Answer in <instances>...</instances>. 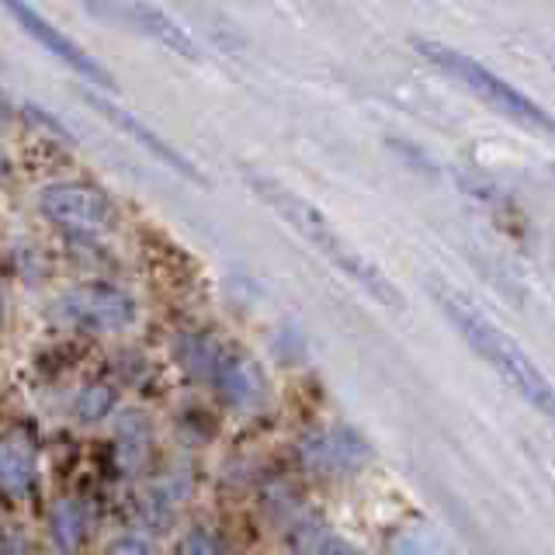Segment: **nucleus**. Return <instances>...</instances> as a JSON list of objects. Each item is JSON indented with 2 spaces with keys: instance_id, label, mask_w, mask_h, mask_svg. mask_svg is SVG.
<instances>
[{
  "instance_id": "f257e3e1",
  "label": "nucleus",
  "mask_w": 555,
  "mask_h": 555,
  "mask_svg": "<svg viewBox=\"0 0 555 555\" xmlns=\"http://www.w3.org/2000/svg\"><path fill=\"white\" fill-rule=\"evenodd\" d=\"M250 184L254 195L264 202L271 212L288 222L295 233H299L306 243H312V250L323 254L330 264L340 268L347 278H351L354 285H361L369 295H375V299L382 306H389V309H406V295L399 292L392 285V278L382 274L369 257H364L361 250H354L351 243H347L337 230H334V222H330L317 205H309L306 198L295 195L292 188L285 184H278L274 178H264V173H243Z\"/></svg>"
},
{
  "instance_id": "f03ea898",
  "label": "nucleus",
  "mask_w": 555,
  "mask_h": 555,
  "mask_svg": "<svg viewBox=\"0 0 555 555\" xmlns=\"http://www.w3.org/2000/svg\"><path fill=\"white\" fill-rule=\"evenodd\" d=\"M430 295H434V302L441 306L444 317L451 320V326H455L459 334H462V340L473 347V351L486 364H490V369L503 382H507V386L520 399H528L531 406L548 413V406H552L548 378L538 372V364L528 358L525 347L503 334V330L490 317H486V312H479L473 302H468L459 288H451V285H444V282H438V278H434V282H430Z\"/></svg>"
},
{
  "instance_id": "7ed1b4c3",
  "label": "nucleus",
  "mask_w": 555,
  "mask_h": 555,
  "mask_svg": "<svg viewBox=\"0 0 555 555\" xmlns=\"http://www.w3.org/2000/svg\"><path fill=\"white\" fill-rule=\"evenodd\" d=\"M413 46L430 66H438L441 74H448L451 80H459L465 91H473L476 98H482L493 112L507 115V118L520 121V126H528V129H548V115L542 112V104H534L528 94H520L514 83H507L500 74H493L490 66H482L473 56H465V52L451 49L444 42H434V39H413Z\"/></svg>"
},
{
  "instance_id": "20e7f679",
  "label": "nucleus",
  "mask_w": 555,
  "mask_h": 555,
  "mask_svg": "<svg viewBox=\"0 0 555 555\" xmlns=\"http://www.w3.org/2000/svg\"><path fill=\"white\" fill-rule=\"evenodd\" d=\"M39 208L49 222H56L66 233H104L115 225V208L108 202V195L83 181H56L42 188L39 195Z\"/></svg>"
},
{
  "instance_id": "39448f33",
  "label": "nucleus",
  "mask_w": 555,
  "mask_h": 555,
  "mask_svg": "<svg viewBox=\"0 0 555 555\" xmlns=\"http://www.w3.org/2000/svg\"><path fill=\"white\" fill-rule=\"evenodd\" d=\"M372 448L351 427H323L312 430L299 444V459L312 476H354L369 462Z\"/></svg>"
},
{
  "instance_id": "423d86ee",
  "label": "nucleus",
  "mask_w": 555,
  "mask_h": 555,
  "mask_svg": "<svg viewBox=\"0 0 555 555\" xmlns=\"http://www.w3.org/2000/svg\"><path fill=\"white\" fill-rule=\"evenodd\" d=\"M60 312L80 326L112 334V330H121L135 320V302L115 285L91 282V285H80L74 292H66L63 302H60Z\"/></svg>"
},
{
  "instance_id": "0eeeda50",
  "label": "nucleus",
  "mask_w": 555,
  "mask_h": 555,
  "mask_svg": "<svg viewBox=\"0 0 555 555\" xmlns=\"http://www.w3.org/2000/svg\"><path fill=\"white\" fill-rule=\"evenodd\" d=\"M8 11L17 17V22H22V28L31 35L35 42L46 46V49L52 52V56H60V60H63L69 69H74V74H80L87 83L115 87V77L108 74V69H104L83 46H77L74 39H66V35H63L60 28H52L39 11H31V8H25V4H11Z\"/></svg>"
},
{
  "instance_id": "6e6552de",
  "label": "nucleus",
  "mask_w": 555,
  "mask_h": 555,
  "mask_svg": "<svg viewBox=\"0 0 555 555\" xmlns=\"http://www.w3.org/2000/svg\"><path fill=\"white\" fill-rule=\"evenodd\" d=\"M83 101L91 104V108H98V115H104V118H108L115 129L129 132V135L135 139V143H139V146H146V150H150V153L156 156V160L170 164L173 170H178V173H184V178H191V181H202V173H198L195 167H191V160H188L184 153H178V150H173V146L167 143V139H160V135H156V132H153L150 126H143V121H139V118H132V115H129L126 108H118V104L104 101V98H98V94H83Z\"/></svg>"
},
{
  "instance_id": "1a4fd4ad",
  "label": "nucleus",
  "mask_w": 555,
  "mask_h": 555,
  "mask_svg": "<svg viewBox=\"0 0 555 555\" xmlns=\"http://www.w3.org/2000/svg\"><path fill=\"white\" fill-rule=\"evenodd\" d=\"M112 17H121V22H129L135 31L150 35L156 39L164 49L178 52V56H188V60H198V46L195 39L188 35V28H181L167 11L160 8H150V4H126V8H108Z\"/></svg>"
},
{
  "instance_id": "9d476101",
  "label": "nucleus",
  "mask_w": 555,
  "mask_h": 555,
  "mask_svg": "<svg viewBox=\"0 0 555 555\" xmlns=\"http://www.w3.org/2000/svg\"><path fill=\"white\" fill-rule=\"evenodd\" d=\"M212 382H216L219 396L230 406H250V403H257V399H260V392H264L260 372L254 369L247 358L233 354V351H219L216 369H212Z\"/></svg>"
},
{
  "instance_id": "9b49d317",
  "label": "nucleus",
  "mask_w": 555,
  "mask_h": 555,
  "mask_svg": "<svg viewBox=\"0 0 555 555\" xmlns=\"http://www.w3.org/2000/svg\"><path fill=\"white\" fill-rule=\"evenodd\" d=\"M382 555H465V552L455 548V542H448L438 528L413 525L406 531H399Z\"/></svg>"
},
{
  "instance_id": "f8f14e48",
  "label": "nucleus",
  "mask_w": 555,
  "mask_h": 555,
  "mask_svg": "<svg viewBox=\"0 0 555 555\" xmlns=\"http://www.w3.org/2000/svg\"><path fill=\"white\" fill-rule=\"evenodd\" d=\"M292 555H358V548L320 520H306L292 531Z\"/></svg>"
},
{
  "instance_id": "ddd939ff",
  "label": "nucleus",
  "mask_w": 555,
  "mask_h": 555,
  "mask_svg": "<svg viewBox=\"0 0 555 555\" xmlns=\"http://www.w3.org/2000/svg\"><path fill=\"white\" fill-rule=\"evenodd\" d=\"M35 479V455L25 441H0V490L25 493Z\"/></svg>"
},
{
  "instance_id": "4468645a",
  "label": "nucleus",
  "mask_w": 555,
  "mask_h": 555,
  "mask_svg": "<svg viewBox=\"0 0 555 555\" xmlns=\"http://www.w3.org/2000/svg\"><path fill=\"white\" fill-rule=\"evenodd\" d=\"M52 542H56L63 552H74L83 538V511L77 500H60L52 507Z\"/></svg>"
},
{
  "instance_id": "2eb2a0df",
  "label": "nucleus",
  "mask_w": 555,
  "mask_h": 555,
  "mask_svg": "<svg viewBox=\"0 0 555 555\" xmlns=\"http://www.w3.org/2000/svg\"><path fill=\"white\" fill-rule=\"evenodd\" d=\"M115 410V389L104 386V382H94V386L80 389V396L74 399V416L80 424H98Z\"/></svg>"
},
{
  "instance_id": "dca6fc26",
  "label": "nucleus",
  "mask_w": 555,
  "mask_h": 555,
  "mask_svg": "<svg viewBox=\"0 0 555 555\" xmlns=\"http://www.w3.org/2000/svg\"><path fill=\"white\" fill-rule=\"evenodd\" d=\"M178 351H181L184 369H191V372L202 375V378H212L216 358H219L222 347H216L212 340L202 337V334H184L181 344H178Z\"/></svg>"
},
{
  "instance_id": "f3484780",
  "label": "nucleus",
  "mask_w": 555,
  "mask_h": 555,
  "mask_svg": "<svg viewBox=\"0 0 555 555\" xmlns=\"http://www.w3.org/2000/svg\"><path fill=\"white\" fill-rule=\"evenodd\" d=\"M181 552H184V555H233L230 545H225L219 534L205 531V528H191V531L184 534Z\"/></svg>"
},
{
  "instance_id": "a211bd4d",
  "label": "nucleus",
  "mask_w": 555,
  "mask_h": 555,
  "mask_svg": "<svg viewBox=\"0 0 555 555\" xmlns=\"http://www.w3.org/2000/svg\"><path fill=\"white\" fill-rule=\"evenodd\" d=\"M25 115H28V121H39V126L46 129V132H52L60 139V143H66V146H74V132H69L63 121L56 118V115H49L42 104H25Z\"/></svg>"
},
{
  "instance_id": "6ab92c4d",
  "label": "nucleus",
  "mask_w": 555,
  "mask_h": 555,
  "mask_svg": "<svg viewBox=\"0 0 555 555\" xmlns=\"http://www.w3.org/2000/svg\"><path fill=\"white\" fill-rule=\"evenodd\" d=\"M104 555H153V548H150V542H143V538L121 534V538H115L108 548H104Z\"/></svg>"
},
{
  "instance_id": "aec40b11",
  "label": "nucleus",
  "mask_w": 555,
  "mask_h": 555,
  "mask_svg": "<svg viewBox=\"0 0 555 555\" xmlns=\"http://www.w3.org/2000/svg\"><path fill=\"white\" fill-rule=\"evenodd\" d=\"M8 178H11V164H8V156L0 153V184H4Z\"/></svg>"
},
{
  "instance_id": "412c9836",
  "label": "nucleus",
  "mask_w": 555,
  "mask_h": 555,
  "mask_svg": "<svg viewBox=\"0 0 555 555\" xmlns=\"http://www.w3.org/2000/svg\"><path fill=\"white\" fill-rule=\"evenodd\" d=\"M0 555H22V548H17V545H8V548L0 552Z\"/></svg>"
},
{
  "instance_id": "4be33fe9",
  "label": "nucleus",
  "mask_w": 555,
  "mask_h": 555,
  "mask_svg": "<svg viewBox=\"0 0 555 555\" xmlns=\"http://www.w3.org/2000/svg\"><path fill=\"white\" fill-rule=\"evenodd\" d=\"M0 317H4V295H0Z\"/></svg>"
}]
</instances>
